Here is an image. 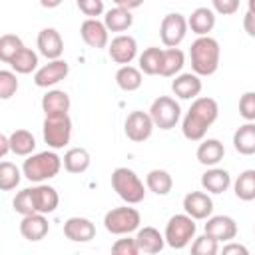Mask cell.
Wrapping results in <instances>:
<instances>
[{
	"label": "cell",
	"instance_id": "1",
	"mask_svg": "<svg viewBox=\"0 0 255 255\" xmlns=\"http://www.w3.org/2000/svg\"><path fill=\"white\" fill-rule=\"evenodd\" d=\"M217 118H219L217 102L213 98H207V96H201V98L197 96L191 102V106H189V110L181 122L183 137L189 141H201Z\"/></svg>",
	"mask_w": 255,
	"mask_h": 255
},
{
	"label": "cell",
	"instance_id": "2",
	"mask_svg": "<svg viewBox=\"0 0 255 255\" xmlns=\"http://www.w3.org/2000/svg\"><path fill=\"white\" fill-rule=\"evenodd\" d=\"M219 58H221V48L219 42L211 36H197V40L189 48V60H191V70L197 76H211L219 68Z\"/></svg>",
	"mask_w": 255,
	"mask_h": 255
},
{
	"label": "cell",
	"instance_id": "3",
	"mask_svg": "<svg viewBox=\"0 0 255 255\" xmlns=\"http://www.w3.org/2000/svg\"><path fill=\"white\" fill-rule=\"evenodd\" d=\"M64 161L56 151H40V153H32L24 159L22 163V173L28 181L34 183H44L52 177H56L62 169Z\"/></svg>",
	"mask_w": 255,
	"mask_h": 255
},
{
	"label": "cell",
	"instance_id": "4",
	"mask_svg": "<svg viewBox=\"0 0 255 255\" xmlns=\"http://www.w3.org/2000/svg\"><path fill=\"white\" fill-rule=\"evenodd\" d=\"M112 187L128 205H137L145 197V187L139 175L129 167H116L112 171Z\"/></svg>",
	"mask_w": 255,
	"mask_h": 255
},
{
	"label": "cell",
	"instance_id": "5",
	"mask_svg": "<svg viewBox=\"0 0 255 255\" xmlns=\"http://www.w3.org/2000/svg\"><path fill=\"white\" fill-rule=\"evenodd\" d=\"M195 219L187 213H177V215H171L165 223V231H163V237H165V243L171 247V249H185L191 239H195Z\"/></svg>",
	"mask_w": 255,
	"mask_h": 255
},
{
	"label": "cell",
	"instance_id": "6",
	"mask_svg": "<svg viewBox=\"0 0 255 255\" xmlns=\"http://www.w3.org/2000/svg\"><path fill=\"white\" fill-rule=\"evenodd\" d=\"M141 223V215L135 207H114L104 215V227L112 235H129L137 231Z\"/></svg>",
	"mask_w": 255,
	"mask_h": 255
},
{
	"label": "cell",
	"instance_id": "7",
	"mask_svg": "<svg viewBox=\"0 0 255 255\" xmlns=\"http://www.w3.org/2000/svg\"><path fill=\"white\" fill-rule=\"evenodd\" d=\"M44 141L52 149H62L64 145L70 143L72 137V120L68 114H58V116H46L44 126H42Z\"/></svg>",
	"mask_w": 255,
	"mask_h": 255
},
{
	"label": "cell",
	"instance_id": "8",
	"mask_svg": "<svg viewBox=\"0 0 255 255\" xmlns=\"http://www.w3.org/2000/svg\"><path fill=\"white\" fill-rule=\"evenodd\" d=\"M149 116L159 129H171L181 118V108L171 96H159L149 106Z\"/></svg>",
	"mask_w": 255,
	"mask_h": 255
},
{
	"label": "cell",
	"instance_id": "9",
	"mask_svg": "<svg viewBox=\"0 0 255 255\" xmlns=\"http://www.w3.org/2000/svg\"><path fill=\"white\" fill-rule=\"evenodd\" d=\"M187 18L179 12L165 14L159 24V38L165 48H177L187 34Z\"/></svg>",
	"mask_w": 255,
	"mask_h": 255
},
{
	"label": "cell",
	"instance_id": "10",
	"mask_svg": "<svg viewBox=\"0 0 255 255\" xmlns=\"http://www.w3.org/2000/svg\"><path fill=\"white\" fill-rule=\"evenodd\" d=\"M153 128H155V124H153L149 112H141V110L129 112L126 118V124H124V131H126L128 139H131L135 143L149 139L153 133Z\"/></svg>",
	"mask_w": 255,
	"mask_h": 255
},
{
	"label": "cell",
	"instance_id": "11",
	"mask_svg": "<svg viewBox=\"0 0 255 255\" xmlns=\"http://www.w3.org/2000/svg\"><path fill=\"white\" fill-rule=\"evenodd\" d=\"M68 74H70V64L66 60H62V58L50 60L48 64H44L42 68L36 70L34 84L38 88H52V86L60 84L62 80H66Z\"/></svg>",
	"mask_w": 255,
	"mask_h": 255
},
{
	"label": "cell",
	"instance_id": "12",
	"mask_svg": "<svg viewBox=\"0 0 255 255\" xmlns=\"http://www.w3.org/2000/svg\"><path fill=\"white\" fill-rule=\"evenodd\" d=\"M108 54L110 58L120 64V66H126V64H131L133 58L137 56V42L133 36L129 34H120L116 36L110 44H108Z\"/></svg>",
	"mask_w": 255,
	"mask_h": 255
},
{
	"label": "cell",
	"instance_id": "13",
	"mask_svg": "<svg viewBox=\"0 0 255 255\" xmlns=\"http://www.w3.org/2000/svg\"><path fill=\"white\" fill-rule=\"evenodd\" d=\"M108 26L104 22H100L98 18H86L80 26V34H82V40L90 46V48H106L110 44V34H108Z\"/></svg>",
	"mask_w": 255,
	"mask_h": 255
},
{
	"label": "cell",
	"instance_id": "14",
	"mask_svg": "<svg viewBox=\"0 0 255 255\" xmlns=\"http://www.w3.org/2000/svg\"><path fill=\"white\" fill-rule=\"evenodd\" d=\"M183 211L187 215H191L195 221L197 219H207L213 213V199L209 197V193L203 191H189L183 197Z\"/></svg>",
	"mask_w": 255,
	"mask_h": 255
},
{
	"label": "cell",
	"instance_id": "15",
	"mask_svg": "<svg viewBox=\"0 0 255 255\" xmlns=\"http://www.w3.org/2000/svg\"><path fill=\"white\" fill-rule=\"evenodd\" d=\"M38 52L48 60H58L64 54V40L56 28H44L38 32L36 38Z\"/></svg>",
	"mask_w": 255,
	"mask_h": 255
},
{
	"label": "cell",
	"instance_id": "16",
	"mask_svg": "<svg viewBox=\"0 0 255 255\" xmlns=\"http://www.w3.org/2000/svg\"><path fill=\"white\" fill-rule=\"evenodd\" d=\"M205 233L217 241H233L237 237V221L229 215H211L207 217Z\"/></svg>",
	"mask_w": 255,
	"mask_h": 255
},
{
	"label": "cell",
	"instance_id": "17",
	"mask_svg": "<svg viewBox=\"0 0 255 255\" xmlns=\"http://www.w3.org/2000/svg\"><path fill=\"white\" fill-rule=\"evenodd\" d=\"M50 231V223L46 219L44 213H30V215H22L20 221V233L26 241H42Z\"/></svg>",
	"mask_w": 255,
	"mask_h": 255
},
{
	"label": "cell",
	"instance_id": "18",
	"mask_svg": "<svg viewBox=\"0 0 255 255\" xmlns=\"http://www.w3.org/2000/svg\"><path fill=\"white\" fill-rule=\"evenodd\" d=\"M64 235L74 243H88L96 237V225L88 217H70L64 221Z\"/></svg>",
	"mask_w": 255,
	"mask_h": 255
},
{
	"label": "cell",
	"instance_id": "19",
	"mask_svg": "<svg viewBox=\"0 0 255 255\" xmlns=\"http://www.w3.org/2000/svg\"><path fill=\"white\" fill-rule=\"evenodd\" d=\"M201 76H197L195 72H185V74H177L175 80L171 82V92L179 98V100H195L201 94Z\"/></svg>",
	"mask_w": 255,
	"mask_h": 255
},
{
	"label": "cell",
	"instance_id": "20",
	"mask_svg": "<svg viewBox=\"0 0 255 255\" xmlns=\"http://www.w3.org/2000/svg\"><path fill=\"white\" fill-rule=\"evenodd\" d=\"M32 197H34V209H36V213L48 215V213H54L58 209L60 195L48 183H38L36 187H32Z\"/></svg>",
	"mask_w": 255,
	"mask_h": 255
},
{
	"label": "cell",
	"instance_id": "21",
	"mask_svg": "<svg viewBox=\"0 0 255 255\" xmlns=\"http://www.w3.org/2000/svg\"><path fill=\"white\" fill-rule=\"evenodd\" d=\"M223 155H225V147H223V143H221L219 139H215V137H207V139L203 137L201 143L197 145V151H195L197 161H199L201 165H207V167L217 165V163L223 159Z\"/></svg>",
	"mask_w": 255,
	"mask_h": 255
},
{
	"label": "cell",
	"instance_id": "22",
	"mask_svg": "<svg viewBox=\"0 0 255 255\" xmlns=\"http://www.w3.org/2000/svg\"><path fill=\"white\" fill-rule=\"evenodd\" d=\"M231 185V175L227 169L223 167H209L203 175H201V187L207 191V193H213V195H219L223 191H227Z\"/></svg>",
	"mask_w": 255,
	"mask_h": 255
},
{
	"label": "cell",
	"instance_id": "23",
	"mask_svg": "<svg viewBox=\"0 0 255 255\" xmlns=\"http://www.w3.org/2000/svg\"><path fill=\"white\" fill-rule=\"evenodd\" d=\"M135 241H137L139 253H147V255L159 253L165 247V237L155 227H151V225L139 227L137 233H135Z\"/></svg>",
	"mask_w": 255,
	"mask_h": 255
},
{
	"label": "cell",
	"instance_id": "24",
	"mask_svg": "<svg viewBox=\"0 0 255 255\" xmlns=\"http://www.w3.org/2000/svg\"><path fill=\"white\" fill-rule=\"evenodd\" d=\"M187 26L197 36H209V32L215 28V10H211L207 6L195 8L191 12V16L187 18Z\"/></svg>",
	"mask_w": 255,
	"mask_h": 255
},
{
	"label": "cell",
	"instance_id": "25",
	"mask_svg": "<svg viewBox=\"0 0 255 255\" xmlns=\"http://www.w3.org/2000/svg\"><path fill=\"white\" fill-rule=\"evenodd\" d=\"M70 96L64 90H48L42 96V112L46 116H58V114H68L70 112Z\"/></svg>",
	"mask_w": 255,
	"mask_h": 255
},
{
	"label": "cell",
	"instance_id": "26",
	"mask_svg": "<svg viewBox=\"0 0 255 255\" xmlns=\"http://www.w3.org/2000/svg\"><path fill=\"white\" fill-rule=\"evenodd\" d=\"M233 147L241 155H255V122H245L235 129Z\"/></svg>",
	"mask_w": 255,
	"mask_h": 255
},
{
	"label": "cell",
	"instance_id": "27",
	"mask_svg": "<svg viewBox=\"0 0 255 255\" xmlns=\"http://www.w3.org/2000/svg\"><path fill=\"white\" fill-rule=\"evenodd\" d=\"M62 161H64V169L68 173H84L90 167L92 157H90V151L86 147H70L64 153Z\"/></svg>",
	"mask_w": 255,
	"mask_h": 255
},
{
	"label": "cell",
	"instance_id": "28",
	"mask_svg": "<svg viewBox=\"0 0 255 255\" xmlns=\"http://www.w3.org/2000/svg\"><path fill=\"white\" fill-rule=\"evenodd\" d=\"M104 24L108 26L110 32H126L131 28L133 24V16H131V10L128 8H122V6H116V8H110L104 16Z\"/></svg>",
	"mask_w": 255,
	"mask_h": 255
},
{
	"label": "cell",
	"instance_id": "29",
	"mask_svg": "<svg viewBox=\"0 0 255 255\" xmlns=\"http://www.w3.org/2000/svg\"><path fill=\"white\" fill-rule=\"evenodd\" d=\"M141 70L131 66V64H126V66H120L118 72H116V84L120 90L124 92H135L141 88Z\"/></svg>",
	"mask_w": 255,
	"mask_h": 255
},
{
	"label": "cell",
	"instance_id": "30",
	"mask_svg": "<svg viewBox=\"0 0 255 255\" xmlns=\"http://www.w3.org/2000/svg\"><path fill=\"white\" fill-rule=\"evenodd\" d=\"M183 64H185V54L179 48H165L163 50V58H161L159 76H163V78L177 76L181 72Z\"/></svg>",
	"mask_w": 255,
	"mask_h": 255
},
{
	"label": "cell",
	"instance_id": "31",
	"mask_svg": "<svg viewBox=\"0 0 255 255\" xmlns=\"http://www.w3.org/2000/svg\"><path fill=\"white\" fill-rule=\"evenodd\" d=\"M10 149L16 155L28 157L32 155V151L36 149V137L32 135V131L28 129H14L10 133Z\"/></svg>",
	"mask_w": 255,
	"mask_h": 255
},
{
	"label": "cell",
	"instance_id": "32",
	"mask_svg": "<svg viewBox=\"0 0 255 255\" xmlns=\"http://www.w3.org/2000/svg\"><path fill=\"white\" fill-rule=\"evenodd\" d=\"M145 185L155 195H167L173 189V177L165 169H151L145 175Z\"/></svg>",
	"mask_w": 255,
	"mask_h": 255
},
{
	"label": "cell",
	"instance_id": "33",
	"mask_svg": "<svg viewBox=\"0 0 255 255\" xmlns=\"http://www.w3.org/2000/svg\"><path fill=\"white\" fill-rule=\"evenodd\" d=\"M161 58H163V50L157 48V46H149L145 48L139 58H137V64H139V70L147 76H157L159 74V68H161Z\"/></svg>",
	"mask_w": 255,
	"mask_h": 255
},
{
	"label": "cell",
	"instance_id": "34",
	"mask_svg": "<svg viewBox=\"0 0 255 255\" xmlns=\"http://www.w3.org/2000/svg\"><path fill=\"white\" fill-rule=\"evenodd\" d=\"M233 191L241 201H255V169H245L237 175Z\"/></svg>",
	"mask_w": 255,
	"mask_h": 255
},
{
	"label": "cell",
	"instance_id": "35",
	"mask_svg": "<svg viewBox=\"0 0 255 255\" xmlns=\"http://www.w3.org/2000/svg\"><path fill=\"white\" fill-rule=\"evenodd\" d=\"M10 66H12V70L16 74H32L34 70H38V54L32 48H26L24 46L14 56V60L10 62Z\"/></svg>",
	"mask_w": 255,
	"mask_h": 255
},
{
	"label": "cell",
	"instance_id": "36",
	"mask_svg": "<svg viewBox=\"0 0 255 255\" xmlns=\"http://www.w3.org/2000/svg\"><path fill=\"white\" fill-rule=\"evenodd\" d=\"M22 169L16 165V163H12V161H2L0 163V189L2 191H10V189H14L18 183H20V179H22Z\"/></svg>",
	"mask_w": 255,
	"mask_h": 255
},
{
	"label": "cell",
	"instance_id": "37",
	"mask_svg": "<svg viewBox=\"0 0 255 255\" xmlns=\"http://www.w3.org/2000/svg\"><path fill=\"white\" fill-rule=\"evenodd\" d=\"M22 48H24V42H22L20 36H16V34H4L0 38V60L6 62V64H10L14 60V56Z\"/></svg>",
	"mask_w": 255,
	"mask_h": 255
},
{
	"label": "cell",
	"instance_id": "38",
	"mask_svg": "<svg viewBox=\"0 0 255 255\" xmlns=\"http://www.w3.org/2000/svg\"><path fill=\"white\" fill-rule=\"evenodd\" d=\"M191 253L193 255H215V253H219V241L213 239L211 235L203 233V235H199V237L193 239Z\"/></svg>",
	"mask_w": 255,
	"mask_h": 255
},
{
	"label": "cell",
	"instance_id": "39",
	"mask_svg": "<svg viewBox=\"0 0 255 255\" xmlns=\"http://www.w3.org/2000/svg\"><path fill=\"white\" fill-rule=\"evenodd\" d=\"M12 205H14V211L20 213V215L36 213V209H34V197H32V187H24V189H20V191L16 193Z\"/></svg>",
	"mask_w": 255,
	"mask_h": 255
},
{
	"label": "cell",
	"instance_id": "40",
	"mask_svg": "<svg viewBox=\"0 0 255 255\" xmlns=\"http://www.w3.org/2000/svg\"><path fill=\"white\" fill-rule=\"evenodd\" d=\"M18 78L14 72L10 70H0V98L2 100H10L16 92H18Z\"/></svg>",
	"mask_w": 255,
	"mask_h": 255
},
{
	"label": "cell",
	"instance_id": "41",
	"mask_svg": "<svg viewBox=\"0 0 255 255\" xmlns=\"http://www.w3.org/2000/svg\"><path fill=\"white\" fill-rule=\"evenodd\" d=\"M239 116L245 122H255V92H245L239 98Z\"/></svg>",
	"mask_w": 255,
	"mask_h": 255
},
{
	"label": "cell",
	"instance_id": "42",
	"mask_svg": "<svg viewBox=\"0 0 255 255\" xmlns=\"http://www.w3.org/2000/svg\"><path fill=\"white\" fill-rule=\"evenodd\" d=\"M112 251L116 255H137L139 253V247H137L135 237H124V239H118L112 245Z\"/></svg>",
	"mask_w": 255,
	"mask_h": 255
},
{
	"label": "cell",
	"instance_id": "43",
	"mask_svg": "<svg viewBox=\"0 0 255 255\" xmlns=\"http://www.w3.org/2000/svg\"><path fill=\"white\" fill-rule=\"evenodd\" d=\"M76 4L88 18H98L104 14V0H76Z\"/></svg>",
	"mask_w": 255,
	"mask_h": 255
},
{
	"label": "cell",
	"instance_id": "44",
	"mask_svg": "<svg viewBox=\"0 0 255 255\" xmlns=\"http://www.w3.org/2000/svg\"><path fill=\"white\" fill-rule=\"evenodd\" d=\"M213 10L221 16H231L239 10V0H211Z\"/></svg>",
	"mask_w": 255,
	"mask_h": 255
},
{
	"label": "cell",
	"instance_id": "45",
	"mask_svg": "<svg viewBox=\"0 0 255 255\" xmlns=\"http://www.w3.org/2000/svg\"><path fill=\"white\" fill-rule=\"evenodd\" d=\"M223 255H231V253H237V255H247L249 249L241 243H233V241H227V245H223Z\"/></svg>",
	"mask_w": 255,
	"mask_h": 255
},
{
	"label": "cell",
	"instance_id": "46",
	"mask_svg": "<svg viewBox=\"0 0 255 255\" xmlns=\"http://www.w3.org/2000/svg\"><path fill=\"white\" fill-rule=\"evenodd\" d=\"M243 30L247 32V36L255 38V14L247 10V14L243 16Z\"/></svg>",
	"mask_w": 255,
	"mask_h": 255
},
{
	"label": "cell",
	"instance_id": "47",
	"mask_svg": "<svg viewBox=\"0 0 255 255\" xmlns=\"http://www.w3.org/2000/svg\"><path fill=\"white\" fill-rule=\"evenodd\" d=\"M116 6H122V8H128V10H135L143 4V0H112Z\"/></svg>",
	"mask_w": 255,
	"mask_h": 255
},
{
	"label": "cell",
	"instance_id": "48",
	"mask_svg": "<svg viewBox=\"0 0 255 255\" xmlns=\"http://www.w3.org/2000/svg\"><path fill=\"white\" fill-rule=\"evenodd\" d=\"M8 151H12V149H10V135L2 133V135H0V157H6Z\"/></svg>",
	"mask_w": 255,
	"mask_h": 255
},
{
	"label": "cell",
	"instance_id": "49",
	"mask_svg": "<svg viewBox=\"0 0 255 255\" xmlns=\"http://www.w3.org/2000/svg\"><path fill=\"white\" fill-rule=\"evenodd\" d=\"M62 2L64 0H40V6H44V8H58Z\"/></svg>",
	"mask_w": 255,
	"mask_h": 255
},
{
	"label": "cell",
	"instance_id": "50",
	"mask_svg": "<svg viewBox=\"0 0 255 255\" xmlns=\"http://www.w3.org/2000/svg\"><path fill=\"white\" fill-rule=\"evenodd\" d=\"M247 6H249V12L255 14V0H247Z\"/></svg>",
	"mask_w": 255,
	"mask_h": 255
}]
</instances>
